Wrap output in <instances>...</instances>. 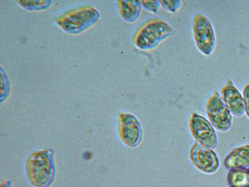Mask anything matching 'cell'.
<instances>
[{"label":"cell","mask_w":249,"mask_h":187,"mask_svg":"<svg viewBox=\"0 0 249 187\" xmlns=\"http://www.w3.org/2000/svg\"><path fill=\"white\" fill-rule=\"evenodd\" d=\"M248 171H249V167Z\"/></svg>","instance_id":"ac0fdd59"},{"label":"cell","mask_w":249,"mask_h":187,"mask_svg":"<svg viewBox=\"0 0 249 187\" xmlns=\"http://www.w3.org/2000/svg\"><path fill=\"white\" fill-rule=\"evenodd\" d=\"M122 17L128 23H134L141 14L142 5L139 0H121L119 1Z\"/></svg>","instance_id":"8fae6325"},{"label":"cell","mask_w":249,"mask_h":187,"mask_svg":"<svg viewBox=\"0 0 249 187\" xmlns=\"http://www.w3.org/2000/svg\"><path fill=\"white\" fill-rule=\"evenodd\" d=\"M119 132L122 141L131 148L139 146L142 141L141 124L137 118L131 113H120Z\"/></svg>","instance_id":"52a82bcc"},{"label":"cell","mask_w":249,"mask_h":187,"mask_svg":"<svg viewBox=\"0 0 249 187\" xmlns=\"http://www.w3.org/2000/svg\"><path fill=\"white\" fill-rule=\"evenodd\" d=\"M160 3L164 9L168 10V12L175 13L178 10L180 5L181 4V1L180 0H161L160 1Z\"/></svg>","instance_id":"9a60e30c"},{"label":"cell","mask_w":249,"mask_h":187,"mask_svg":"<svg viewBox=\"0 0 249 187\" xmlns=\"http://www.w3.org/2000/svg\"><path fill=\"white\" fill-rule=\"evenodd\" d=\"M193 35L197 48L205 55H210L214 50L215 37L214 28L205 16L197 15L193 20Z\"/></svg>","instance_id":"5b68a950"},{"label":"cell","mask_w":249,"mask_h":187,"mask_svg":"<svg viewBox=\"0 0 249 187\" xmlns=\"http://www.w3.org/2000/svg\"><path fill=\"white\" fill-rule=\"evenodd\" d=\"M173 29L163 20H151L137 31L135 44L141 50H150L156 48L164 39L173 33Z\"/></svg>","instance_id":"7a4b0ae2"},{"label":"cell","mask_w":249,"mask_h":187,"mask_svg":"<svg viewBox=\"0 0 249 187\" xmlns=\"http://www.w3.org/2000/svg\"></svg>","instance_id":"d6986e66"},{"label":"cell","mask_w":249,"mask_h":187,"mask_svg":"<svg viewBox=\"0 0 249 187\" xmlns=\"http://www.w3.org/2000/svg\"><path fill=\"white\" fill-rule=\"evenodd\" d=\"M243 98L246 114L249 118V84H247L244 89Z\"/></svg>","instance_id":"e0dca14e"},{"label":"cell","mask_w":249,"mask_h":187,"mask_svg":"<svg viewBox=\"0 0 249 187\" xmlns=\"http://www.w3.org/2000/svg\"><path fill=\"white\" fill-rule=\"evenodd\" d=\"M99 19V13L96 9L86 6L71 10L61 16L55 21L66 32L77 34L90 28Z\"/></svg>","instance_id":"3957f363"},{"label":"cell","mask_w":249,"mask_h":187,"mask_svg":"<svg viewBox=\"0 0 249 187\" xmlns=\"http://www.w3.org/2000/svg\"><path fill=\"white\" fill-rule=\"evenodd\" d=\"M142 6L148 10V12L153 13H157L159 12L160 7V1L159 0H155V1H151V0H142L140 1Z\"/></svg>","instance_id":"2e32d148"},{"label":"cell","mask_w":249,"mask_h":187,"mask_svg":"<svg viewBox=\"0 0 249 187\" xmlns=\"http://www.w3.org/2000/svg\"><path fill=\"white\" fill-rule=\"evenodd\" d=\"M206 111L211 124L217 130L221 132L230 130L232 126V115L228 106L217 91L207 101Z\"/></svg>","instance_id":"277c9868"},{"label":"cell","mask_w":249,"mask_h":187,"mask_svg":"<svg viewBox=\"0 0 249 187\" xmlns=\"http://www.w3.org/2000/svg\"><path fill=\"white\" fill-rule=\"evenodd\" d=\"M55 166L53 152L50 150L33 153L27 164V173L31 183L35 186H48L54 178Z\"/></svg>","instance_id":"6da1fadb"},{"label":"cell","mask_w":249,"mask_h":187,"mask_svg":"<svg viewBox=\"0 0 249 187\" xmlns=\"http://www.w3.org/2000/svg\"><path fill=\"white\" fill-rule=\"evenodd\" d=\"M17 2L22 7L30 11L46 10L53 3L51 0H19Z\"/></svg>","instance_id":"4fadbf2b"},{"label":"cell","mask_w":249,"mask_h":187,"mask_svg":"<svg viewBox=\"0 0 249 187\" xmlns=\"http://www.w3.org/2000/svg\"><path fill=\"white\" fill-rule=\"evenodd\" d=\"M228 184L232 187H249V173L246 168L232 169L228 175Z\"/></svg>","instance_id":"7c38bea8"},{"label":"cell","mask_w":249,"mask_h":187,"mask_svg":"<svg viewBox=\"0 0 249 187\" xmlns=\"http://www.w3.org/2000/svg\"><path fill=\"white\" fill-rule=\"evenodd\" d=\"M10 91V84H9L7 76L4 73L2 68H1V101L3 102L9 94Z\"/></svg>","instance_id":"5bb4252c"},{"label":"cell","mask_w":249,"mask_h":187,"mask_svg":"<svg viewBox=\"0 0 249 187\" xmlns=\"http://www.w3.org/2000/svg\"><path fill=\"white\" fill-rule=\"evenodd\" d=\"M190 128L193 136L199 144L210 149L216 148L218 142L216 133L205 117L193 113L190 120Z\"/></svg>","instance_id":"8992f818"},{"label":"cell","mask_w":249,"mask_h":187,"mask_svg":"<svg viewBox=\"0 0 249 187\" xmlns=\"http://www.w3.org/2000/svg\"><path fill=\"white\" fill-rule=\"evenodd\" d=\"M190 157L196 168L207 173H214L219 166V161L214 151L196 142L190 150Z\"/></svg>","instance_id":"ba28073f"},{"label":"cell","mask_w":249,"mask_h":187,"mask_svg":"<svg viewBox=\"0 0 249 187\" xmlns=\"http://www.w3.org/2000/svg\"><path fill=\"white\" fill-rule=\"evenodd\" d=\"M224 166L230 170L248 168L249 144L233 149L224 160Z\"/></svg>","instance_id":"30bf717a"},{"label":"cell","mask_w":249,"mask_h":187,"mask_svg":"<svg viewBox=\"0 0 249 187\" xmlns=\"http://www.w3.org/2000/svg\"><path fill=\"white\" fill-rule=\"evenodd\" d=\"M222 99L228 106L231 113L237 117L241 116L245 112L244 98L241 93L233 85L231 80H228L221 91Z\"/></svg>","instance_id":"9c48e42d"}]
</instances>
